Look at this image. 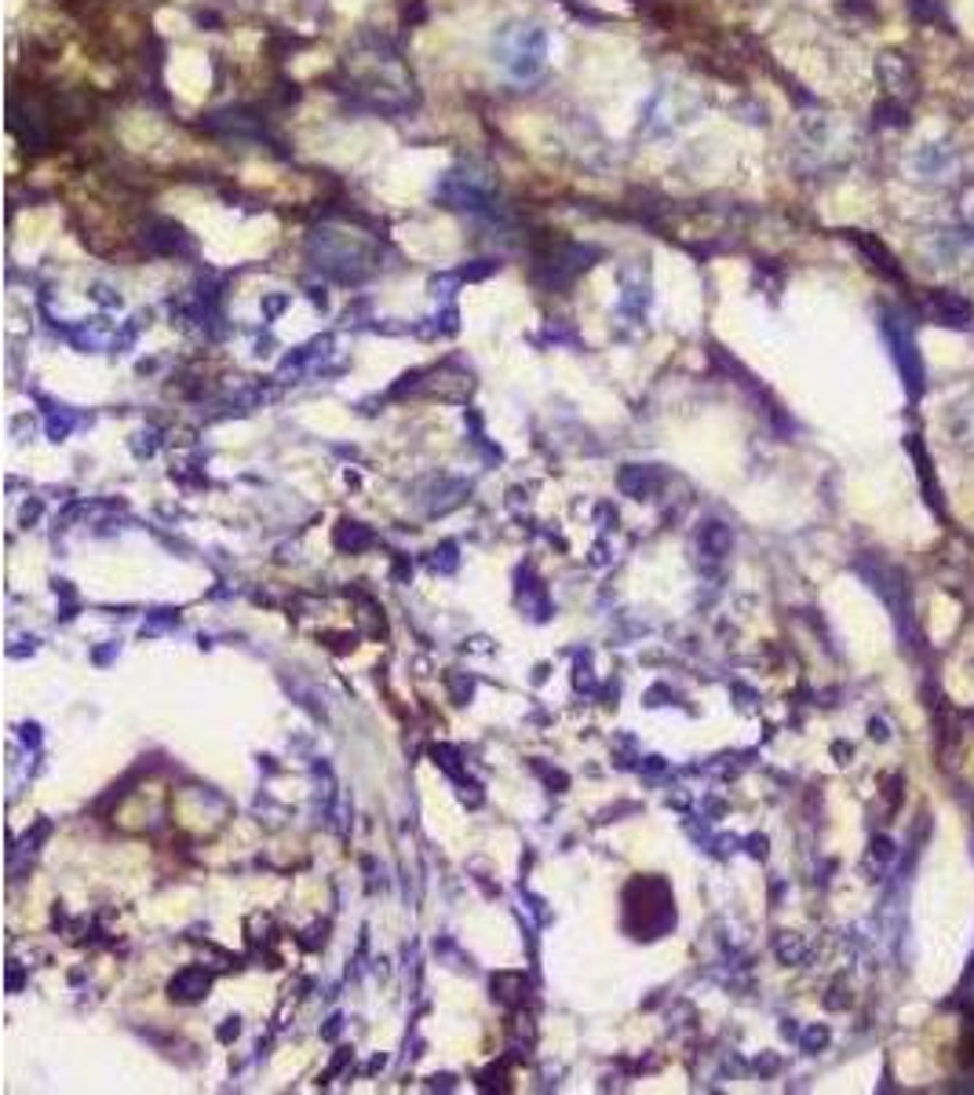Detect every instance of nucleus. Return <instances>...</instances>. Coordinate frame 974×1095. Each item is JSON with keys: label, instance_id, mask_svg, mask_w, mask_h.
<instances>
[{"label": "nucleus", "instance_id": "1", "mask_svg": "<svg viewBox=\"0 0 974 1095\" xmlns=\"http://www.w3.org/2000/svg\"><path fill=\"white\" fill-rule=\"evenodd\" d=\"M909 179L924 187H952L963 172V158L952 142H920L906 161Z\"/></svg>", "mask_w": 974, "mask_h": 1095}, {"label": "nucleus", "instance_id": "2", "mask_svg": "<svg viewBox=\"0 0 974 1095\" xmlns=\"http://www.w3.org/2000/svg\"><path fill=\"white\" fill-rule=\"evenodd\" d=\"M876 77H879V85H884L887 91V99L890 102H901V107H909L912 99H916V70H912V63L901 51H884V55L876 59Z\"/></svg>", "mask_w": 974, "mask_h": 1095}, {"label": "nucleus", "instance_id": "3", "mask_svg": "<svg viewBox=\"0 0 974 1095\" xmlns=\"http://www.w3.org/2000/svg\"><path fill=\"white\" fill-rule=\"evenodd\" d=\"M884 333H887V340L890 347H895V358L901 362V373L909 376V387L912 391H920V354H916V340H912V329H909V322L906 319H887L884 322Z\"/></svg>", "mask_w": 974, "mask_h": 1095}, {"label": "nucleus", "instance_id": "4", "mask_svg": "<svg viewBox=\"0 0 974 1095\" xmlns=\"http://www.w3.org/2000/svg\"><path fill=\"white\" fill-rule=\"evenodd\" d=\"M924 252H927V260L935 263V267H957L963 256L971 252V241L963 238V234H957V231H935L927 238Z\"/></svg>", "mask_w": 974, "mask_h": 1095}, {"label": "nucleus", "instance_id": "5", "mask_svg": "<svg viewBox=\"0 0 974 1095\" xmlns=\"http://www.w3.org/2000/svg\"><path fill=\"white\" fill-rule=\"evenodd\" d=\"M931 311H935V319H946L941 325H967L971 319V307L952 293H938L935 300H931Z\"/></svg>", "mask_w": 974, "mask_h": 1095}, {"label": "nucleus", "instance_id": "6", "mask_svg": "<svg viewBox=\"0 0 974 1095\" xmlns=\"http://www.w3.org/2000/svg\"><path fill=\"white\" fill-rule=\"evenodd\" d=\"M960 216L967 223V231L974 234V187H967L960 194Z\"/></svg>", "mask_w": 974, "mask_h": 1095}, {"label": "nucleus", "instance_id": "7", "mask_svg": "<svg viewBox=\"0 0 974 1095\" xmlns=\"http://www.w3.org/2000/svg\"><path fill=\"white\" fill-rule=\"evenodd\" d=\"M912 12L920 18H935L941 12V0H912Z\"/></svg>", "mask_w": 974, "mask_h": 1095}]
</instances>
